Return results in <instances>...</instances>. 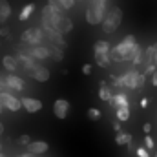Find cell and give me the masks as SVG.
Listing matches in <instances>:
<instances>
[{
	"label": "cell",
	"instance_id": "7402d4cb",
	"mask_svg": "<svg viewBox=\"0 0 157 157\" xmlns=\"http://www.w3.org/2000/svg\"><path fill=\"white\" fill-rule=\"evenodd\" d=\"M115 117H117L119 122H126L130 119V108H119V110H115Z\"/></svg>",
	"mask_w": 157,
	"mask_h": 157
},
{
	"label": "cell",
	"instance_id": "1f68e13d",
	"mask_svg": "<svg viewBox=\"0 0 157 157\" xmlns=\"http://www.w3.org/2000/svg\"><path fill=\"white\" fill-rule=\"evenodd\" d=\"M82 73H84V75H90V73H91V66H90V64H84V66H82Z\"/></svg>",
	"mask_w": 157,
	"mask_h": 157
},
{
	"label": "cell",
	"instance_id": "277c9868",
	"mask_svg": "<svg viewBox=\"0 0 157 157\" xmlns=\"http://www.w3.org/2000/svg\"><path fill=\"white\" fill-rule=\"evenodd\" d=\"M0 101H2V104H4V108L6 110H9V112H18V110H22V102H20V99L18 97H15L13 93H9V91H2L0 93Z\"/></svg>",
	"mask_w": 157,
	"mask_h": 157
},
{
	"label": "cell",
	"instance_id": "7c38bea8",
	"mask_svg": "<svg viewBox=\"0 0 157 157\" xmlns=\"http://www.w3.org/2000/svg\"><path fill=\"white\" fill-rule=\"evenodd\" d=\"M110 106L112 108H130V101H128V97H126V93H122V91H119V93H113V97H112V101H110Z\"/></svg>",
	"mask_w": 157,
	"mask_h": 157
},
{
	"label": "cell",
	"instance_id": "b9f144b4",
	"mask_svg": "<svg viewBox=\"0 0 157 157\" xmlns=\"http://www.w3.org/2000/svg\"><path fill=\"white\" fill-rule=\"evenodd\" d=\"M77 2H84V0H77Z\"/></svg>",
	"mask_w": 157,
	"mask_h": 157
},
{
	"label": "cell",
	"instance_id": "2e32d148",
	"mask_svg": "<svg viewBox=\"0 0 157 157\" xmlns=\"http://www.w3.org/2000/svg\"><path fill=\"white\" fill-rule=\"evenodd\" d=\"M112 97H113V91H112V88H110L106 82H101V86H99V99H101V101H106V102H110V101H112Z\"/></svg>",
	"mask_w": 157,
	"mask_h": 157
},
{
	"label": "cell",
	"instance_id": "8992f818",
	"mask_svg": "<svg viewBox=\"0 0 157 157\" xmlns=\"http://www.w3.org/2000/svg\"><path fill=\"white\" fill-rule=\"evenodd\" d=\"M70 108H71V104H70V101H66V99H57V101L53 102V113H55V117L60 119V121H64V119L68 117Z\"/></svg>",
	"mask_w": 157,
	"mask_h": 157
},
{
	"label": "cell",
	"instance_id": "6da1fadb",
	"mask_svg": "<svg viewBox=\"0 0 157 157\" xmlns=\"http://www.w3.org/2000/svg\"><path fill=\"white\" fill-rule=\"evenodd\" d=\"M121 22H122V9L117 7V6H113V7L108 9L104 20L101 24L102 26V31L104 33H115L119 29V26H121Z\"/></svg>",
	"mask_w": 157,
	"mask_h": 157
},
{
	"label": "cell",
	"instance_id": "f1b7e54d",
	"mask_svg": "<svg viewBox=\"0 0 157 157\" xmlns=\"http://www.w3.org/2000/svg\"><path fill=\"white\" fill-rule=\"evenodd\" d=\"M75 2H77V0H60V4L64 6L66 11H70L71 7H75Z\"/></svg>",
	"mask_w": 157,
	"mask_h": 157
},
{
	"label": "cell",
	"instance_id": "9c48e42d",
	"mask_svg": "<svg viewBox=\"0 0 157 157\" xmlns=\"http://www.w3.org/2000/svg\"><path fill=\"white\" fill-rule=\"evenodd\" d=\"M122 77V82H124V88H128V90H137V80H139V71L135 70V68H132V70H128L124 75H121Z\"/></svg>",
	"mask_w": 157,
	"mask_h": 157
},
{
	"label": "cell",
	"instance_id": "8d00e7d4",
	"mask_svg": "<svg viewBox=\"0 0 157 157\" xmlns=\"http://www.w3.org/2000/svg\"><path fill=\"white\" fill-rule=\"evenodd\" d=\"M4 132H6V126H4V122H0V135H2Z\"/></svg>",
	"mask_w": 157,
	"mask_h": 157
},
{
	"label": "cell",
	"instance_id": "3957f363",
	"mask_svg": "<svg viewBox=\"0 0 157 157\" xmlns=\"http://www.w3.org/2000/svg\"><path fill=\"white\" fill-rule=\"evenodd\" d=\"M44 37H46V33H44L42 28H28V29L20 35V40H22L24 44H29L31 48H35V46H42Z\"/></svg>",
	"mask_w": 157,
	"mask_h": 157
},
{
	"label": "cell",
	"instance_id": "f35d334b",
	"mask_svg": "<svg viewBox=\"0 0 157 157\" xmlns=\"http://www.w3.org/2000/svg\"><path fill=\"white\" fill-rule=\"evenodd\" d=\"M4 110H6V108H4V104H2V101H0V113H2Z\"/></svg>",
	"mask_w": 157,
	"mask_h": 157
},
{
	"label": "cell",
	"instance_id": "30bf717a",
	"mask_svg": "<svg viewBox=\"0 0 157 157\" xmlns=\"http://www.w3.org/2000/svg\"><path fill=\"white\" fill-rule=\"evenodd\" d=\"M26 150H28V154H31V155H42V154H46L48 150H49V144L46 143V141H31L28 146H26Z\"/></svg>",
	"mask_w": 157,
	"mask_h": 157
},
{
	"label": "cell",
	"instance_id": "ac0fdd59",
	"mask_svg": "<svg viewBox=\"0 0 157 157\" xmlns=\"http://www.w3.org/2000/svg\"><path fill=\"white\" fill-rule=\"evenodd\" d=\"M33 13H35V4H33V2H29V4H26V6L22 7V11L18 13V20H20V22H24V20H28Z\"/></svg>",
	"mask_w": 157,
	"mask_h": 157
},
{
	"label": "cell",
	"instance_id": "4316f807",
	"mask_svg": "<svg viewBox=\"0 0 157 157\" xmlns=\"http://www.w3.org/2000/svg\"><path fill=\"white\" fill-rule=\"evenodd\" d=\"M154 146H155V143H154L152 135H146V137H144V148L150 152V150H154Z\"/></svg>",
	"mask_w": 157,
	"mask_h": 157
},
{
	"label": "cell",
	"instance_id": "4dcf8cb0",
	"mask_svg": "<svg viewBox=\"0 0 157 157\" xmlns=\"http://www.w3.org/2000/svg\"><path fill=\"white\" fill-rule=\"evenodd\" d=\"M9 35V28L7 26H2L0 28V37H7Z\"/></svg>",
	"mask_w": 157,
	"mask_h": 157
},
{
	"label": "cell",
	"instance_id": "d6986e66",
	"mask_svg": "<svg viewBox=\"0 0 157 157\" xmlns=\"http://www.w3.org/2000/svg\"><path fill=\"white\" fill-rule=\"evenodd\" d=\"M48 7H49V11L53 15H64L66 13V9L60 4V0H48Z\"/></svg>",
	"mask_w": 157,
	"mask_h": 157
},
{
	"label": "cell",
	"instance_id": "74e56055",
	"mask_svg": "<svg viewBox=\"0 0 157 157\" xmlns=\"http://www.w3.org/2000/svg\"><path fill=\"white\" fill-rule=\"evenodd\" d=\"M18 157H35V155H31V154H28V152H26V154H22V155H18Z\"/></svg>",
	"mask_w": 157,
	"mask_h": 157
},
{
	"label": "cell",
	"instance_id": "9a60e30c",
	"mask_svg": "<svg viewBox=\"0 0 157 157\" xmlns=\"http://www.w3.org/2000/svg\"><path fill=\"white\" fill-rule=\"evenodd\" d=\"M31 77L35 78L37 82H48V80H49V77H51V71H49L46 66H39V68L31 73Z\"/></svg>",
	"mask_w": 157,
	"mask_h": 157
},
{
	"label": "cell",
	"instance_id": "d590c367",
	"mask_svg": "<svg viewBox=\"0 0 157 157\" xmlns=\"http://www.w3.org/2000/svg\"><path fill=\"white\" fill-rule=\"evenodd\" d=\"M113 130H115V132H121V122H113Z\"/></svg>",
	"mask_w": 157,
	"mask_h": 157
},
{
	"label": "cell",
	"instance_id": "5bb4252c",
	"mask_svg": "<svg viewBox=\"0 0 157 157\" xmlns=\"http://www.w3.org/2000/svg\"><path fill=\"white\" fill-rule=\"evenodd\" d=\"M2 66H4L6 71L15 73V71L18 70V60H17V57H13V55H6V57L2 59Z\"/></svg>",
	"mask_w": 157,
	"mask_h": 157
},
{
	"label": "cell",
	"instance_id": "60d3db41",
	"mask_svg": "<svg viewBox=\"0 0 157 157\" xmlns=\"http://www.w3.org/2000/svg\"><path fill=\"white\" fill-rule=\"evenodd\" d=\"M0 154H2V144H0Z\"/></svg>",
	"mask_w": 157,
	"mask_h": 157
},
{
	"label": "cell",
	"instance_id": "f546056e",
	"mask_svg": "<svg viewBox=\"0 0 157 157\" xmlns=\"http://www.w3.org/2000/svg\"><path fill=\"white\" fill-rule=\"evenodd\" d=\"M135 152H137V155H139V157H152V155H150V152H148V150H146L144 146H141V148H137Z\"/></svg>",
	"mask_w": 157,
	"mask_h": 157
},
{
	"label": "cell",
	"instance_id": "4fadbf2b",
	"mask_svg": "<svg viewBox=\"0 0 157 157\" xmlns=\"http://www.w3.org/2000/svg\"><path fill=\"white\" fill-rule=\"evenodd\" d=\"M11 11H13V7H11L9 0H0V24L2 26H6L7 18L11 17Z\"/></svg>",
	"mask_w": 157,
	"mask_h": 157
},
{
	"label": "cell",
	"instance_id": "e575fe53",
	"mask_svg": "<svg viewBox=\"0 0 157 157\" xmlns=\"http://www.w3.org/2000/svg\"><path fill=\"white\" fill-rule=\"evenodd\" d=\"M152 86H157V71L152 75Z\"/></svg>",
	"mask_w": 157,
	"mask_h": 157
},
{
	"label": "cell",
	"instance_id": "8fae6325",
	"mask_svg": "<svg viewBox=\"0 0 157 157\" xmlns=\"http://www.w3.org/2000/svg\"><path fill=\"white\" fill-rule=\"evenodd\" d=\"M7 88H9L11 93H13V91H22V90L26 88L24 78L18 77V75H15V73H9V75H7Z\"/></svg>",
	"mask_w": 157,
	"mask_h": 157
},
{
	"label": "cell",
	"instance_id": "484cf974",
	"mask_svg": "<svg viewBox=\"0 0 157 157\" xmlns=\"http://www.w3.org/2000/svg\"><path fill=\"white\" fill-rule=\"evenodd\" d=\"M17 143H18V144H22V146H28V144L31 143V137H29L28 133H24V135H20V137L17 139Z\"/></svg>",
	"mask_w": 157,
	"mask_h": 157
},
{
	"label": "cell",
	"instance_id": "e0dca14e",
	"mask_svg": "<svg viewBox=\"0 0 157 157\" xmlns=\"http://www.w3.org/2000/svg\"><path fill=\"white\" fill-rule=\"evenodd\" d=\"M93 59H95L97 66H101V68H108V66L112 64L110 53H93Z\"/></svg>",
	"mask_w": 157,
	"mask_h": 157
},
{
	"label": "cell",
	"instance_id": "ab89813d",
	"mask_svg": "<svg viewBox=\"0 0 157 157\" xmlns=\"http://www.w3.org/2000/svg\"><path fill=\"white\" fill-rule=\"evenodd\" d=\"M0 157H9V155H6V154H0Z\"/></svg>",
	"mask_w": 157,
	"mask_h": 157
},
{
	"label": "cell",
	"instance_id": "ba28073f",
	"mask_svg": "<svg viewBox=\"0 0 157 157\" xmlns=\"http://www.w3.org/2000/svg\"><path fill=\"white\" fill-rule=\"evenodd\" d=\"M20 102H22V108L28 113H39L40 110H42V101L35 99V97H22Z\"/></svg>",
	"mask_w": 157,
	"mask_h": 157
},
{
	"label": "cell",
	"instance_id": "d6a6232c",
	"mask_svg": "<svg viewBox=\"0 0 157 157\" xmlns=\"http://www.w3.org/2000/svg\"><path fill=\"white\" fill-rule=\"evenodd\" d=\"M150 130H152V124H150V122H144V126H143V132H144L146 135H150Z\"/></svg>",
	"mask_w": 157,
	"mask_h": 157
},
{
	"label": "cell",
	"instance_id": "44dd1931",
	"mask_svg": "<svg viewBox=\"0 0 157 157\" xmlns=\"http://www.w3.org/2000/svg\"><path fill=\"white\" fill-rule=\"evenodd\" d=\"M112 46L108 40H97L95 46H93V53H110Z\"/></svg>",
	"mask_w": 157,
	"mask_h": 157
},
{
	"label": "cell",
	"instance_id": "7a4b0ae2",
	"mask_svg": "<svg viewBox=\"0 0 157 157\" xmlns=\"http://www.w3.org/2000/svg\"><path fill=\"white\" fill-rule=\"evenodd\" d=\"M106 13H108V4H90L86 9V22L90 26L102 24Z\"/></svg>",
	"mask_w": 157,
	"mask_h": 157
},
{
	"label": "cell",
	"instance_id": "603a6c76",
	"mask_svg": "<svg viewBox=\"0 0 157 157\" xmlns=\"http://www.w3.org/2000/svg\"><path fill=\"white\" fill-rule=\"evenodd\" d=\"M51 57H53L57 62H62V60H64V49L53 46V48H51Z\"/></svg>",
	"mask_w": 157,
	"mask_h": 157
},
{
	"label": "cell",
	"instance_id": "52a82bcc",
	"mask_svg": "<svg viewBox=\"0 0 157 157\" xmlns=\"http://www.w3.org/2000/svg\"><path fill=\"white\" fill-rule=\"evenodd\" d=\"M26 53L31 59H35V60H44V59L51 57V48H48V46H35V48L26 49Z\"/></svg>",
	"mask_w": 157,
	"mask_h": 157
},
{
	"label": "cell",
	"instance_id": "5b68a950",
	"mask_svg": "<svg viewBox=\"0 0 157 157\" xmlns=\"http://www.w3.org/2000/svg\"><path fill=\"white\" fill-rule=\"evenodd\" d=\"M17 60L22 64V68H24V70H26L29 75H31V73H33V71H35V70L40 66V64H37V60H35V59H31V57H29V55H28L24 49H20V51H18V55H17Z\"/></svg>",
	"mask_w": 157,
	"mask_h": 157
},
{
	"label": "cell",
	"instance_id": "83f0119b",
	"mask_svg": "<svg viewBox=\"0 0 157 157\" xmlns=\"http://www.w3.org/2000/svg\"><path fill=\"white\" fill-rule=\"evenodd\" d=\"M112 86L113 88H124V82H122V77H115V75H112Z\"/></svg>",
	"mask_w": 157,
	"mask_h": 157
},
{
	"label": "cell",
	"instance_id": "7bdbcfd3",
	"mask_svg": "<svg viewBox=\"0 0 157 157\" xmlns=\"http://www.w3.org/2000/svg\"><path fill=\"white\" fill-rule=\"evenodd\" d=\"M152 157H157V154H155V155H152Z\"/></svg>",
	"mask_w": 157,
	"mask_h": 157
},
{
	"label": "cell",
	"instance_id": "cb8c5ba5",
	"mask_svg": "<svg viewBox=\"0 0 157 157\" xmlns=\"http://www.w3.org/2000/svg\"><path fill=\"white\" fill-rule=\"evenodd\" d=\"M2 91H9V88H7V73H4V71H0V93Z\"/></svg>",
	"mask_w": 157,
	"mask_h": 157
},
{
	"label": "cell",
	"instance_id": "ffe728a7",
	"mask_svg": "<svg viewBox=\"0 0 157 157\" xmlns=\"http://www.w3.org/2000/svg\"><path fill=\"white\" fill-rule=\"evenodd\" d=\"M115 144H119V146H130L132 144V135L126 133V132H119L115 135Z\"/></svg>",
	"mask_w": 157,
	"mask_h": 157
},
{
	"label": "cell",
	"instance_id": "d4e9b609",
	"mask_svg": "<svg viewBox=\"0 0 157 157\" xmlns=\"http://www.w3.org/2000/svg\"><path fill=\"white\" fill-rule=\"evenodd\" d=\"M101 117H102V113H101L99 108H90V110H88V119H91V121H99Z\"/></svg>",
	"mask_w": 157,
	"mask_h": 157
},
{
	"label": "cell",
	"instance_id": "836d02e7",
	"mask_svg": "<svg viewBox=\"0 0 157 157\" xmlns=\"http://www.w3.org/2000/svg\"><path fill=\"white\" fill-rule=\"evenodd\" d=\"M148 106V99L144 97V99H141V108H146Z\"/></svg>",
	"mask_w": 157,
	"mask_h": 157
}]
</instances>
